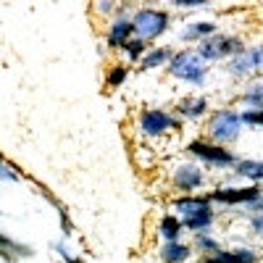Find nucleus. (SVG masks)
I'll use <instances>...</instances> for the list:
<instances>
[{
  "label": "nucleus",
  "mask_w": 263,
  "mask_h": 263,
  "mask_svg": "<svg viewBox=\"0 0 263 263\" xmlns=\"http://www.w3.org/2000/svg\"><path fill=\"white\" fill-rule=\"evenodd\" d=\"M32 255V248L16 242V239H11L8 234L0 232V258H3L6 263H18L21 258H29Z\"/></svg>",
  "instance_id": "11"
},
{
  "label": "nucleus",
  "mask_w": 263,
  "mask_h": 263,
  "mask_svg": "<svg viewBox=\"0 0 263 263\" xmlns=\"http://www.w3.org/2000/svg\"><path fill=\"white\" fill-rule=\"evenodd\" d=\"M58 216H61V227H63V234H71V218H69V211H66L63 205H58Z\"/></svg>",
  "instance_id": "29"
},
{
  "label": "nucleus",
  "mask_w": 263,
  "mask_h": 263,
  "mask_svg": "<svg viewBox=\"0 0 263 263\" xmlns=\"http://www.w3.org/2000/svg\"><path fill=\"white\" fill-rule=\"evenodd\" d=\"M119 16L111 18V24H108V32H105V42H108V48H114V50H124V45L135 37V27H132V16L126 13L129 8L126 6H119Z\"/></svg>",
  "instance_id": "8"
},
{
  "label": "nucleus",
  "mask_w": 263,
  "mask_h": 263,
  "mask_svg": "<svg viewBox=\"0 0 263 263\" xmlns=\"http://www.w3.org/2000/svg\"><path fill=\"white\" fill-rule=\"evenodd\" d=\"M213 34H216L213 21H195V24H187L182 29V40L184 42H203V40H208Z\"/></svg>",
  "instance_id": "16"
},
{
  "label": "nucleus",
  "mask_w": 263,
  "mask_h": 263,
  "mask_svg": "<svg viewBox=\"0 0 263 263\" xmlns=\"http://www.w3.org/2000/svg\"><path fill=\"white\" fill-rule=\"evenodd\" d=\"M200 263H258V253L250 248H237V250H218Z\"/></svg>",
  "instance_id": "10"
},
{
  "label": "nucleus",
  "mask_w": 263,
  "mask_h": 263,
  "mask_svg": "<svg viewBox=\"0 0 263 263\" xmlns=\"http://www.w3.org/2000/svg\"><path fill=\"white\" fill-rule=\"evenodd\" d=\"M239 119H242V126H255V129H263V108H255V111H245L239 114Z\"/></svg>",
  "instance_id": "25"
},
{
  "label": "nucleus",
  "mask_w": 263,
  "mask_h": 263,
  "mask_svg": "<svg viewBox=\"0 0 263 263\" xmlns=\"http://www.w3.org/2000/svg\"><path fill=\"white\" fill-rule=\"evenodd\" d=\"M174 187H177L179 192L184 195H192L197 187H203L205 177H203V171L197 163H179L177 168H174V177H171Z\"/></svg>",
  "instance_id": "9"
},
{
  "label": "nucleus",
  "mask_w": 263,
  "mask_h": 263,
  "mask_svg": "<svg viewBox=\"0 0 263 263\" xmlns=\"http://www.w3.org/2000/svg\"><path fill=\"white\" fill-rule=\"evenodd\" d=\"M187 153L190 156H195L197 161L208 163L211 168H234L239 163V158L234 156V153L229 147H221V145H213L208 140H192L187 145Z\"/></svg>",
  "instance_id": "5"
},
{
  "label": "nucleus",
  "mask_w": 263,
  "mask_h": 263,
  "mask_svg": "<svg viewBox=\"0 0 263 263\" xmlns=\"http://www.w3.org/2000/svg\"><path fill=\"white\" fill-rule=\"evenodd\" d=\"M248 45L242 37H229V34H213L203 42H197V55H200L205 63L211 61H221V58H234L239 53H245Z\"/></svg>",
  "instance_id": "4"
},
{
  "label": "nucleus",
  "mask_w": 263,
  "mask_h": 263,
  "mask_svg": "<svg viewBox=\"0 0 263 263\" xmlns=\"http://www.w3.org/2000/svg\"><path fill=\"white\" fill-rule=\"evenodd\" d=\"M171 24V16L161 8H137L132 16V27H135V37L142 42L158 40Z\"/></svg>",
  "instance_id": "2"
},
{
  "label": "nucleus",
  "mask_w": 263,
  "mask_h": 263,
  "mask_svg": "<svg viewBox=\"0 0 263 263\" xmlns=\"http://www.w3.org/2000/svg\"><path fill=\"white\" fill-rule=\"evenodd\" d=\"M205 135H208V142L221 145V147L237 142V137L242 135L239 111H234V108H218V111H213L205 124Z\"/></svg>",
  "instance_id": "1"
},
{
  "label": "nucleus",
  "mask_w": 263,
  "mask_h": 263,
  "mask_svg": "<svg viewBox=\"0 0 263 263\" xmlns=\"http://www.w3.org/2000/svg\"><path fill=\"white\" fill-rule=\"evenodd\" d=\"M171 58H174V50H171V48H150V50L140 58V71H150V69L168 66Z\"/></svg>",
  "instance_id": "14"
},
{
  "label": "nucleus",
  "mask_w": 263,
  "mask_h": 263,
  "mask_svg": "<svg viewBox=\"0 0 263 263\" xmlns=\"http://www.w3.org/2000/svg\"><path fill=\"white\" fill-rule=\"evenodd\" d=\"M227 71L232 74V77H250V74H255V61H253V50L248 48L245 53H239V55H234V58H229V63H227Z\"/></svg>",
  "instance_id": "13"
},
{
  "label": "nucleus",
  "mask_w": 263,
  "mask_h": 263,
  "mask_svg": "<svg viewBox=\"0 0 263 263\" xmlns=\"http://www.w3.org/2000/svg\"><path fill=\"white\" fill-rule=\"evenodd\" d=\"M190 255H192L190 245H182V242H166L161 248V260L163 263H184Z\"/></svg>",
  "instance_id": "18"
},
{
  "label": "nucleus",
  "mask_w": 263,
  "mask_h": 263,
  "mask_svg": "<svg viewBox=\"0 0 263 263\" xmlns=\"http://www.w3.org/2000/svg\"><path fill=\"white\" fill-rule=\"evenodd\" d=\"M250 50H253V61H255V71H263V42Z\"/></svg>",
  "instance_id": "31"
},
{
  "label": "nucleus",
  "mask_w": 263,
  "mask_h": 263,
  "mask_svg": "<svg viewBox=\"0 0 263 263\" xmlns=\"http://www.w3.org/2000/svg\"><path fill=\"white\" fill-rule=\"evenodd\" d=\"M250 232L263 237V213H253L250 216Z\"/></svg>",
  "instance_id": "28"
},
{
  "label": "nucleus",
  "mask_w": 263,
  "mask_h": 263,
  "mask_svg": "<svg viewBox=\"0 0 263 263\" xmlns=\"http://www.w3.org/2000/svg\"><path fill=\"white\" fill-rule=\"evenodd\" d=\"M197 253H205V255H213V253H218L221 250V245L216 242V237H211V234H205V232H197L195 234V245H192Z\"/></svg>",
  "instance_id": "22"
},
{
  "label": "nucleus",
  "mask_w": 263,
  "mask_h": 263,
  "mask_svg": "<svg viewBox=\"0 0 263 263\" xmlns=\"http://www.w3.org/2000/svg\"><path fill=\"white\" fill-rule=\"evenodd\" d=\"M168 74L190 84H203L208 77V63L195 50H179L168 61Z\"/></svg>",
  "instance_id": "3"
},
{
  "label": "nucleus",
  "mask_w": 263,
  "mask_h": 263,
  "mask_svg": "<svg viewBox=\"0 0 263 263\" xmlns=\"http://www.w3.org/2000/svg\"><path fill=\"white\" fill-rule=\"evenodd\" d=\"M174 208L179 211L182 221H184V218H192V216L203 213V211H211V200H208L205 195H203V197H195V195H184V197H179V200L174 203Z\"/></svg>",
  "instance_id": "12"
},
{
  "label": "nucleus",
  "mask_w": 263,
  "mask_h": 263,
  "mask_svg": "<svg viewBox=\"0 0 263 263\" xmlns=\"http://www.w3.org/2000/svg\"><path fill=\"white\" fill-rule=\"evenodd\" d=\"M92 11H98V13H103V16H111V13L119 11V6L114 3V0H100V3L92 6Z\"/></svg>",
  "instance_id": "27"
},
{
  "label": "nucleus",
  "mask_w": 263,
  "mask_h": 263,
  "mask_svg": "<svg viewBox=\"0 0 263 263\" xmlns=\"http://www.w3.org/2000/svg\"><path fill=\"white\" fill-rule=\"evenodd\" d=\"M242 103L248 105V111H255V108H263V74L255 77L248 90L242 92Z\"/></svg>",
  "instance_id": "17"
},
{
  "label": "nucleus",
  "mask_w": 263,
  "mask_h": 263,
  "mask_svg": "<svg viewBox=\"0 0 263 263\" xmlns=\"http://www.w3.org/2000/svg\"><path fill=\"white\" fill-rule=\"evenodd\" d=\"M55 253H58V255H61V258H63L66 263H84L82 258H74V255H71L69 250H66V245H63V242H58V245H55Z\"/></svg>",
  "instance_id": "30"
},
{
  "label": "nucleus",
  "mask_w": 263,
  "mask_h": 263,
  "mask_svg": "<svg viewBox=\"0 0 263 263\" xmlns=\"http://www.w3.org/2000/svg\"><path fill=\"white\" fill-rule=\"evenodd\" d=\"M211 203H221V205H253L255 200L263 197L260 184H248V187H218L211 195H205Z\"/></svg>",
  "instance_id": "7"
},
{
  "label": "nucleus",
  "mask_w": 263,
  "mask_h": 263,
  "mask_svg": "<svg viewBox=\"0 0 263 263\" xmlns=\"http://www.w3.org/2000/svg\"><path fill=\"white\" fill-rule=\"evenodd\" d=\"M174 6L177 8H203L205 3L203 0H174Z\"/></svg>",
  "instance_id": "32"
},
{
  "label": "nucleus",
  "mask_w": 263,
  "mask_h": 263,
  "mask_svg": "<svg viewBox=\"0 0 263 263\" xmlns=\"http://www.w3.org/2000/svg\"><path fill=\"white\" fill-rule=\"evenodd\" d=\"M18 179H21V174L16 171V166H11L8 161L0 163V182H18Z\"/></svg>",
  "instance_id": "26"
},
{
  "label": "nucleus",
  "mask_w": 263,
  "mask_h": 263,
  "mask_svg": "<svg viewBox=\"0 0 263 263\" xmlns=\"http://www.w3.org/2000/svg\"><path fill=\"white\" fill-rule=\"evenodd\" d=\"M234 174L250 179L253 184H258V182H263V161H239L234 166Z\"/></svg>",
  "instance_id": "20"
},
{
  "label": "nucleus",
  "mask_w": 263,
  "mask_h": 263,
  "mask_svg": "<svg viewBox=\"0 0 263 263\" xmlns=\"http://www.w3.org/2000/svg\"><path fill=\"white\" fill-rule=\"evenodd\" d=\"M126 77H129V69L119 63V66H114V69L105 74V84L111 87V90H116V87H121V84L126 82Z\"/></svg>",
  "instance_id": "23"
},
{
  "label": "nucleus",
  "mask_w": 263,
  "mask_h": 263,
  "mask_svg": "<svg viewBox=\"0 0 263 263\" xmlns=\"http://www.w3.org/2000/svg\"><path fill=\"white\" fill-rule=\"evenodd\" d=\"M145 48H147V42H142V40H137V37H132L126 45H124V53L129 55V61H140V58L145 55Z\"/></svg>",
  "instance_id": "24"
},
{
  "label": "nucleus",
  "mask_w": 263,
  "mask_h": 263,
  "mask_svg": "<svg viewBox=\"0 0 263 263\" xmlns=\"http://www.w3.org/2000/svg\"><path fill=\"white\" fill-rule=\"evenodd\" d=\"M177 114L182 119H200L208 114V100L205 98H184L177 103Z\"/></svg>",
  "instance_id": "15"
},
{
  "label": "nucleus",
  "mask_w": 263,
  "mask_h": 263,
  "mask_svg": "<svg viewBox=\"0 0 263 263\" xmlns=\"http://www.w3.org/2000/svg\"><path fill=\"white\" fill-rule=\"evenodd\" d=\"M182 218L179 216H163L161 218V227H158V232H161V237L166 239V242H179V234H182Z\"/></svg>",
  "instance_id": "19"
},
{
  "label": "nucleus",
  "mask_w": 263,
  "mask_h": 263,
  "mask_svg": "<svg viewBox=\"0 0 263 263\" xmlns=\"http://www.w3.org/2000/svg\"><path fill=\"white\" fill-rule=\"evenodd\" d=\"M137 126L147 137H161V135H166V132L182 129V119L171 116L166 111H158V108H145V111L140 114V119H137Z\"/></svg>",
  "instance_id": "6"
},
{
  "label": "nucleus",
  "mask_w": 263,
  "mask_h": 263,
  "mask_svg": "<svg viewBox=\"0 0 263 263\" xmlns=\"http://www.w3.org/2000/svg\"><path fill=\"white\" fill-rule=\"evenodd\" d=\"M213 218H216V213H213V208H211V211H203V213H197V216H192V218H184V221H182V227L197 234V232L208 229V227L213 224Z\"/></svg>",
  "instance_id": "21"
}]
</instances>
